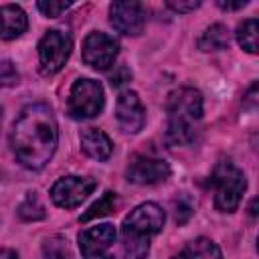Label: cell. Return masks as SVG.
<instances>
[{"mask_svg":"<svg viewBox=\"0 0 259 259\" xmlns=\"http://www.w3.org/2000/svg\"><path fill=\"white\" fill-rule=\"evenodd\" d=\"M166 6H168V8H172L174 12H192V10H196V8L200 6V2H198V0H188V2L168 0V2H166Z\"/></svg>","mask_w":259,"mask_h":259,"instance_id":"24","label":"cell"},{"mask_svg":"<svg viewBox=\"0 0 259 259\" xmlns=\"http://www.w3.org/2000/svg\"><path fill=\"white\" fill-rule=\"evenodd\" d=\"M97 182L89 176H63L51 188V198L61 208H75L79 206L93 190Z\"/></svg>","mask_w":259,"mask_h":259,"instance_id":"7","label":"cell"},{"mask_svg":"<svg viewBox=\"0 0 259 259\" xmlns=\"http://www.w3.org/2000/svg\"><path fill=\"white\" fill-rule=\"evenodd\" d=\"M28 26L26 12L16 4H4L0 6V38L12 40L18 38Z\"/></svg>","mask_w":259,"mask_h":259,"instance_id":"13","label":"cell"},{"mask_svg":"<svg viewBox=\"0 0 259 259\" xmlns=\"http://www.w3.org/2000/svg\"><path fill=\"white\" fill-rule=\"evenodd\" d=\"M115 202H117L115 192H105L97 202H93V204L81 214V223H87V221H91V219H99V217H103V214H109V212L115 208Z\"/></svg>","mask_w":259,"mask_h":259,"instance_id":"18","label":"cell"},{"mask_svg":"<svg viewBox=\"0 0 259 259\" xmlns=\"http://www.w3.org/2000/svg\"><path fill=\"white\" fill-rule=\"evenodd\" d=\"M18 214H20L24 221H38V219L45 217V208H42V204H40V200L36 198L34 192H30V194L26 196V200L20 204Z\"/></svg>","mask_w":259,"mask_h":259,"instance_id":"20","label":"cell"},{"mask_svg":"<svg viewBox=\"0 0 259 259\" xmlns=\"http://www.w3.org/2000/svg\"><path fill=\"white\" fill-rule=\"evenodd\" d=\"M117 231L111 223H101L85 229L79 235V249L83 259H111V247Z\"/></svg>","mask_w":259,"mask_h":259,"instance_id":"8","label":"cell"},{"mask_svg":"<svg viewBox=\"0 0 259 259\" xmlns=\"http://www.w3.org/2000/svg\"><path fill=\"white\" fill-rule=\"evenodd\" d=\"M81 148L89 158L99 162H105L113 152V144L109 136L97 127H87L81 132Z\"/></svg>","mask_w":259,"mask_h":259,"instance_id":"14","label":"cell"},{"mask_svg":"<svg viewBox=\"0 0 259 259\" xmlns=\"http://www.w3.org/2000/svg\"><path fill=\"white\" fill-rule=\"evenodd\" d=\"M217 4H219L223 10H237V8L247 6V0H237V2H225V0H219Z\"/></svg>","mask_w":259,"mask_h":259,"instance_id":"26","label":"cell"},{"mask_svg":"<svg viewBox=\"0 0 259 259\" xmlns=\"http://www.w3.org/2000/svg\"><path fill=\"white\" fill-rule=\"evenodd\" d=\"M125 176L134 184H158L170 176V166L162 158H154V156H146V154H134L130 158Z\"/></svg>","mask_w":259,"mask_h":259,"instance_id":"10","label":"cell"},{"mask_svg":"<svg viewBox=\"0 0 259 259\" xmlns=\"http://www.w3.org/2000/svg\"><path fill=\"white\" fill-rule=\"evenodd\" d=\"M198 47L202 51H221L229 47V30L223 24H212L208 26L202 36L198 38Z\"/></svg>","mask_w":259,"mask_h":259,"instance_id":"16","label":"cell"},{"mask_svg":"<svg viewBox=\"0 0 259 259\" xmlns=\"http://www.w3.org/2000/svg\"><path fill=\"white\" fill-rule=\"evenodd\" d=\"M113 28L125 36H138L146 26V6L142 2H113L109 6Z\"/></svg>","mask_w":259,"mask_h":259,"instance_id":"11","label":"cell"},{"mask_svg":"<svg viewBox=\"0 0 259 259\" xmlns=\"http://www.w3.org/2000/svg\"><path fill=\"white\" fill-rule=\"evenodd\" d=\"M0 259H16V253L10 249H0Z\"/></svg>","mask_w":259,"mask_h":259,"instance_id":"27","label":"cell"},{"mask_svg":"<svg viewBox=\"0 0 259 259\" xmlns=\"http://www.w3.org/2000/svg\"><path fill=\"white\" fill-rule=\"evenodd\" d=\"M237 42L247 51V53H257V18H247L237 26Z\"/></svg>","mask_w":259,"mask_h":259,"instance_id":"17","label":"cell"},{"mask_svg":"<svg viewBox=\"0 0 259 259\" xmlns=\"http://www.w3.org/2000/svg\"><path fill=\"white\" fill-rule=\"evenodd\" d=\"M0 123H2V109H0Z\"/></svg>","mask_w":259,"mask_h":259,"instance_id":"28","label":"cell"},{"mask_svg":"<svg viewBox=\"0 0 259 259\" xmlns=\"http://www.w3.org/2000/svg\"><path fill=\"white\" fill-rule=\"evenodd\" d=\"M59 132L49 105L32 103L20 111L10 132V146L20 166L40 170L53 158Z\"/></svg>","mask_w":259,"mask_h":259,"instance_id":"1","label":"cell"},{"mask_svg":"<svg viewBox=\"0 0 259 259\" xmlns=\"http://www.w3.org/2000/svg\"><path fill=\"white\" fill-rule=\"evenodd\" d=\"M172 259H223V255H221V249L217 247V243H212L206 237H198V239L190 241Z\"/></svg>","mask_w":259,"mask_h":259,"instance_id":"15","label":"cell"},{"mask_svg":"<svg viewBox=\"0 0 259 259\" xmlns=\"http://www.w3.org/2000/svg\"><path fill=\"white\" fill-rule=\"evenodd\" d=\"M130 77H132V75H130V71H127V69L121 65L117 71H113V73L109 75V81H111V85L119 87V85H123L125 81H130Z\"/></svg>","mask_w":259,"mask_h":259,"instance_id":"25","label":"cell"},{"mask_svg":"<svg viewBox=\"0 0 259 259\" xmlns=\"http://www.w3.org/2000/svg\"><path fill=\"white\" fill-rule=\"evenodd\" d=\"M38 6V10L45 14V16H51V18H55V16H59V14H63L67 8H71V2H53V0H49V2H38L36 4Z\"/></svg>","mask_w":259,"mask_h":259,"instance_id":"23","label":"cell"},{"mask_svg":"<svg viewBox=\"0 0 259 259\" xmlns=\"http://www.w3.org/2000/svg\"><path fill=\"white\" fill-rule=\"evenodd\" d=\"M212 184H214L217 208L221 212H235L241 202V196L247 188L245 174L231 162H223L212 174Z\"/></svg>","mask_w":259,"mask_h":259,"instance_id":"4","label":"cell"},{"mask_svg":"<svg viewBox=\"0 0 259 259\" xmlns=\"http://www.w3.org/2000/svg\"><path fill=\"white\" fill-rule=\"evenodd\" d=\"M194 212V200L188 196V194H178L174 198V217H176V223L178 225H184Z\"/></svg>","mask_w":259,"mask_h":259,"instance_id":"21","label":"cell"},{"mask_svg":"<svg viewBox=\"0 0 259 259\" xmlns=\"http://www.w3.org/2000/svg\"><path fill=\"white\" fill-rule=\"evenodd\" d=\"M115 113H117V121H119L121 130L127 134L140 132L146 123V109H144L136 91H121L119 93Z\"/></svg>","mask_w":259,"mask_h":259,"instance_id":"12","label":"cell"},{"mask_svg":"<svg viewBox=\"0 0 259 259\" xmlns=\"http://www.w3.org/2000/svg\"><path fill=\"white\" fill-rule=\"evenodd\" d=\"M73 49V38L69 32L53 28L38 42V61L42 75H55L63 69Z\"/></svg>","mask_w":259,"mask_h":259,"instance_id":"6","label":"cell"},{"mask_svg":"<svg viewBox=\"0 0 259 259\" xmlns=\"http://www.w3.org/2000/svg\"><path fill=\"white\" fill-rule=\"evenodd\" d=\"M202 119V95L194 87H180L168 97V130L166 138L174 146L194 142Z\"/></svg>","mask_w":259,"mask_h":259,"instance_id":"2","label":"cell"},{"mask_svg":"<svg viewBox=\"0 0 259 259\" xmlns=\"http://www.w3.org/2000/svg\"><path fill=\"white\" fill-rule=\"evenodd\" d=\"M164 221L166 214L156 202L138 204L123 219V259H144L150 251V239L162 231Z\"/></svg>","mask_w":259,"mask_h":259,"instance_id":"3","label":"cell"},{"mask_svg":"<svg viewBox=\"0 0 259 259\" xmlns=\"http://www.w3.org/2000/svg\"><path fill=\"white\" fill-rule=\"evenodd\" d=\"M42 251H45V259H73L67 239H63L59 235L47 239L42 245Z\"/></svg>","mask_w":259,"mask_h":259,"instance_id":"19","label":"cell"},{"mask_svg":"<svg viewBox=\"0 0 259 259\" xmlns=\"http://www.w3.org/2000/svg\"><path fill=\"white\" fill-rule=\"evenodd\" d=\"M18 81V71L12 61H0V85L10 87Z\"/></svg>","mask_w":259,"mask_h":259,"instance_id":"22","label":"cell"},{"mask_svg":"<svg viewBox=\"0 0 259 259\" xmlns=\"http://www.w3.org/2000/svg\"><path fill=\"white\" fill-rule=\"evenodd\" d=\"M117 53H119L117 40L105 32H91L83 40V61L93 69L103 71L111 67Z\"/></svg>","mask_w":259,"mask_h":259,"instance_id":"9","label":"cell"},{"mask_svg":"<svg viewBox=\"0 0 259 259\" xmlns=\"http://www.w3.org/2000/svg\"><path fill=\"white\" fill-rule=\"evenodd\" d=\"M105 103L103 87L93 79H77L69 93V115L73 119H91L101 113Z\"/></svg>","mask_w":259,"mask_h":259,"instance_id":"5","label":"cell"}]
</instances>
